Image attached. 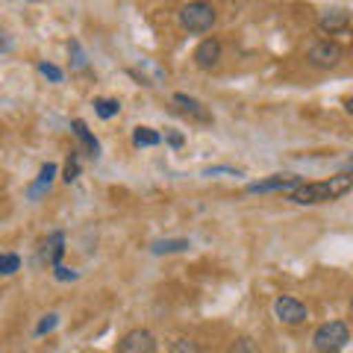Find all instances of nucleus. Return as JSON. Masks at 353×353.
I'll return each mask as SVG.
<instances>
[{
	"label": "nucleus",
	"mask_w": 353,
	"mask_h": 353,
	"mask_svg": "<svg viewBox=\"0 0 353 353\" xmlns=\"http://www.w3.org/2000/svg\"><path fill=\"white\" fill-rule=\"evenodd\" d=\"M350 189H353V176L350 174H336V176H330V180L301 183L289 197H292L294 203H301V206H315V203L339 201V197L347 194Z\"/></svg>",
	"instance_id": "f257e3e1"
},
{
	"label": "nucleus",
	"mask_w": 353,
	"mask_h": 353,
	"mask_svg": "<svg viewBox=\"0 0 353 353\" xmlns=\"http://www.w3.org/2000/svg\"><path fill=\"white\" fill-rule=\"evenodd\" d=\"M215 6L209 3H201V0H194V3H185L180 12H176V21H180L183 30L189 32H209L215 24Z\"/></svg>",
	"instance_id": "f03ea898"
},
{
	"label": "nucleus",
	"mask_w": 353,
	"mask_h": 353,
	"mask_svg": "<svg viewBox=\"0 0 353 353\" xmlns=\"http://www.w3.org/2000/svg\"><path fill=\"white\" fill-rule=\"evenodd\" d=\"M347 341H350V330L341 321H330L324 327H318L315 336H312V345L318 353H339Z\"/></svg>",
	"instance_id": "7ed1b4c3"
},
{
	"label": "nucleus",
	"mask_w": 353,
	"mask_h": 353,
	"mask_svg": "<svg viewBox=\"0 0 353 353\" xmlns=\"http://www.w3.org/2000/svg\"><path fill=\"white\" fill-rule=\"evenodd\" d=\"M306 59L312 62L315 68H336V65L341 62V48H339L336 41L321 39V41H315L312 48H309Z\"/></svg>",
	"instance_id": "20e7f679"
},
{
	"label": "nucleus",
	"mask_w": 353,
	"mask_h": 353,
	"mask_svg": "<svg viewBox=\"0 0 353 353\" xmlns=\"http://www.w3.org/2000/svg\"><path fill=\"white\" fill-rule=\"evenodd\" d=\"M274 315H277L283 324L297 327L309 318V309L301 301H294V297H277V301H274Z\"/></svg>",
	"instance_id": "39448f33"
},
{
	"label": "nucleus",
	"mask_w": 353,
	"mask_h": 353,
	"mask_svg": "<svg viewBox=\"0 0 353 353\" xmlns=\"http://www.w3.org/2000/svg\"><path fill=\"white\" fill-rule=\"evenodd\" d=\"M303 180L294 174H274L271 180H262V183H250L248 185V194H268V192H294L297 185H301Z\"/></svg>",
	"instance_id": "423d86ee"
},
{
	"label": "nucleus",
	"mask_w": 353,
	"mask_h": 353,
	"mask_svg": "<svg viewBox=\"0 0 353 353\" xmlns=\"http://www.w3.org/2000/svg\"><path fill=\"white\" fill-rule=\"evenodd\" d=\"M118 353H157V339L148 330H130L118 341Z\"/></svg>",
	"instance_id": "0eeeda50"
},
{
	"label": "nucleus",
	"mask_w": 353,
	"mask_h": 353,
	"mask_svg": "<svg viewBox=\"0 0 353 353\" xmlns=\"http://www.w3.org/2000/svg\"><path fill=\"white\" fill-rule=\"evenodd\" d=\"M350 24V12L341 6H333V9H324L321 15H318V27L324 32H339V30H347Z\"/></svg>",
	"instance_id": "6e6552de"
},
{
	"label": "nucleus",
	"mask_w": 353,
	"mask_h": 353,
	"mask_svg": "<svg viewBox=\"0 0 353 353\" xmlns=\"http://www.w3.org/2000/svg\"><path fill=\"white\" fill-rule=\"evenodd\" d=\"M218 59H221V41L218 39H203L197 44V50H194L197 68H212V65H218Z\"/></svg>",
	"instance_id": "1a4fd4ad"
},
{
	"label": "nucleus",
	"mask_w": 353,
	"mask_h": 353,
	"mask_svg": "<svg viewBox=\"0 0 353 353\" xmlns=\"http://www.w3.org/2000/svg\"><path fill=\"white\" fill-rule=\"evenodd\" d=\"M174 103L180 106V112H183V115H189V118H194V121H201V124H209V121H212V115L206 112V106H203L201 101H194V97H189V94H174Z\"/></svg>",
	"instance_id": "9d476101"
},
{
	"label": "nucleus",
	"mask_w": 353,
	"mask_h": 353,
	"mask_svg": "<svg viewBox=\"0 0 353 353\" xmlns=\"http://www.w3.org/2000/svg\"><path fill=\"white\" fill-rule=\"evenodd\" d=\"M162 141V136L157 130H150V127H136L132 130V145L136 148H157Z\"/></svg>",
	"instance_id": "9b49d317"
},
{
	"label": "nucleus",
	"mask_w": 353,
	"mask_h": 353,
	"mask_svg": "<svg viewBox=\"0 0 353 353\" xmlns=\"http://www.w3.org/2000/svg\"><path fill=\"white\" fill-rule=\"evenodd\" d=\"M53 176H57V165H53V162H48V165H44V168H41V174H39V180H36V183H32V185H30V197H39V194H41L44 189H50Z\"/></svg>",
	"instance_id": "f8f14e48"
},
{
	"label": "nucleus",
	"mask_w": 353,
	"mask_h": 353,
	"mask_svg": "<svg viewBox=\"0 0 353 353\" xmlns=\"http://www.w3.org/2000/svg\"><path fill=\"white\" fill-rule=\"evenodd\" d=\"M189 239H162V241H153V253H180V250H189Z\"/></svg>",
	"instance_id": "ddd939ff"
},
{
	"label": "nucleus",
	"mask_w": 353,
	"mask_h": 353,
	"mask_svg": "<svg viewBox=\"0 0 353 353\" xmlns=\"http://www.w3.org/2000/svg\"><path fill=\"white\" fill-rule=\"evenodd\" d=\"M74 132H77V139H80L83 141V145L88 148V153H92V157H97V150H101V148H97V139L92 136V132H88V127H85V121H80V118H77L74 121Z\"/></svg>",
	"instance_id": "4468645a"
},
{
	"label": "nucleus",
	"mask_w": 353,
	"mask_h": 353,
	"mask_svg": "<svg viewBox=\"0 0 353 353\" xmlns=\"http://www.w3.org/2000/svg\"><path fill=\"white\" fill-rule=\"evenodd\" d=\"M48 248L50 250H44V256H48V262L53 265V268H59V259H62V253H65V236L62 233H53Z\"/></svg>",
	"instance_id": "2eb2a0df"
},
{
	"label": "nucleus",
	"mask_w": 353,
	"mask_h": 353,
	"mask_svg": "<svg viewBox=\"0 0 353 353\" xmlns=\"http://www.w3.org/2000/svg\"><path fill=\"white\" fill-rule=\"evenodd\" d=\"M94 112L101 115L103 121H109V118H115L121 112V103L118 101H109V97H101V101H94Z\"/></svg>",
	"instance_id": "dca6fc26"
},
{
	"label": "nucleus",
	"mask_w": 353,
	"mask_h": 353,
	"mask_svg": "<svg viewBox=\"0 0 353 353\" xmlns=\"http://www.w3.org/2000/svg\"><path fill=\"white\" fill-rule=\"evenodd\" d=\"M21 268V256L18 253H0V277H9Z\"/></svg>",
	"instance_id": "f3484780"
},
{
	"label": "nucleus",
	"mask_w": 353,
	"mask_h": 353,
	"mask_svg": "<svg viewBox=\"0 0 353 353\" xmlns=\"http://www.w3.org/2000/svg\"><path fill=\"white\" fill-rule=\"evenodd\" d=\"M171 353H201V345L192 339H176L171 345Z\"/></svg>",
	"instance_id": "a211bd4d"
},
{
	"label": "nucleus",
	"mask_w": 353,
	"mask_h": 353,
	"mask_svg": "<svg viewBox=\"0 0 353 353\" xmlns=\"http://www.w3.org/2000/svg\"><path fill=\"white\" fill-rule=\"evenodd\" d=\"M230 353H259V350H256V341L248 339V336H241V339H236V341H233V347H230Z\"/></svg>",
	"instance_id": "6ab92c4d"
},
{
	"label": "nucleus",
	"mask_w": 353,
	"mask_h": 353,
	"mask_svg": "<svg viewBox=\"0 0 353 353\" xmlns=\"http://www.w3.org/2000/svg\"><path fill=\"white\" fill-rule=\"evenodd\" d=\"M39 71L48 77L50 83H62V68H57V65H50V62H41L39 65Z\"/></svg>",
	"instance_id": "aec40b11"
},
{
	"label": "nucleus",
	"mask_w": 353,
	"mask_h": 353,
	"mask_svg": "<svg viewBox=\"0 0 353 353\" xmlns=\"http://www.w3.org/2000/svg\"><path fill=\"white\" fill-rule=\"evenodd\" d=\"M77 176H80V159L71 157V159H68V165H65V183L77 180Z\"/></svg>",
	"instance_id": "412c9836"
},
{
	"label": "nucleus",
	"mask_w": 353,
	"mask_h": 353,
	"mask_svg": "<svg viewBox=\"0 0 353 353\" xmlns=\"http://www.w3.org/2000/svg\"><path fill=\"white\" fill-rule=\"evenodd\" d=\"M57 324H59V315H44V321L36 327V333H39V336H44V333H50V330L57 327Z\"/></svg>",
	"instance_id": "4be33fe9"
},
{
	"label": "nucleus",
	"mask_w": 353,
	"mask_h": 353,
	"mask_svg": "<svg viewBox=\"0 0 353 353\" xmlns=\"http://www.w3.org/2000/svg\"><path fill=\"white\" fill-rule=\"evenodd\" d=\"M57 280H77V271H68V268H57Z\"/></svg>",
	"instance_id": "5701e85b"
},
{
	"label": "nucleus",
	"mask_w": 353,
	"mask_h": 353,
	"mask_svg": "<svg viewBox=\"0 0 353 353\" xmlns=\"http://www.w3.org/2000/svg\"><path fill=\"white\" fill-rule=\"evenodd\" d=\"M168 145L171 148H183V136H180V132H168Z\"/></svg>",
	"instance_id": "b1692460"
},
{
	"label": "nucleus",
	"mask_w": 353,
	"mask_h": 353,
	"mask_svg": "<svg viewBox=\"0 0 353 353\" xmlns=\"http://www.w3.org/2000/svg\"><path fill=\"white\" fill-rule=\"evenodd\" d=\"M345 112L353 115V97H347V101H345Z\"/></svg>",
	"instance_id": "393cba45"
},
{
	"label": "nucleus",
	"mask_w": 353,
	"mask_h": 353,
	"mask_svg": "<svg viewBox=\"0 0 353 353\" xmlns=\"http://www.w3.org/2000/svg\"><path fill=\"white\" fill-rule=\"evenodd\" d=\"M0 48H3V32H0Z\"/></svg>",
	"instance_id": "a878e982"
},
{
	"label": "nucleus",
	"mask_w": 353,
	"mask_h": 353,
	"mask_svg": "<svg viewBox=\"0 0 353 353\" xmlns=\"http://www.w3.org/2000/svg\"><path fill=\"white\" fill-rule=\"evenodd\" d=\"M350 309H353V301H350Z\"/></svg>",
	"instance_id": "bb28decb"
}]
</instances>
